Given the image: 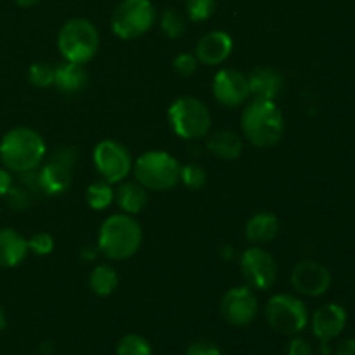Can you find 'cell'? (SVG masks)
I'll return each mask as SVG.
<instances>
[{
  "label": "cell",
  "instance_id": "6da1fadb",
  "mask_svg": "<svg viewBox=\"0 0 355 355\" xmlns=\"http://www.w3.org/2000/svg\"><path fill=\"white\" fill-rule=\"evenodd\" d=\"M286 121L276 101L253 99L241 113V132L246 141L260 149L279 144L284 135Z\"/></svg>",
  "mask_w": 355,
  "mask_h": 355
},
{
  "label": "cell",
  "instance_id": "7a4b0ae2",
  "mask_svg": "<svg viewBox=\"0 0 355 355\" xmlns=\"http://www.w3.org/2000/svg\"><path fill=\"white\" fill-rule=\"evenodd\" d=\"M47 156V144L37 130L30 127L10 128L0 139V162L9 172L24 173L37 170Z\"/></svg>",
  "mask_w": 355,
  "mask_h": 355
},
{
  "label": "cell",
  "instance_id": "3957f363",
  "mask_svg": "<svg viewBox=\"0 0 355 355\" xmlns=\"http://www.w3.org/2000/svg\"><path fill=\"white\" fill-rule=\"evenodd\" d=\"M142 227L132 215L114 214L101 224L97 234V248L107 260L123 262L141 250Z\"/></svg>",
  "mask_w": 355,
  "mask_h": 355
},
{
  "label": "cell",
  "instance_id": "277c9868",
  "mask_svg": "<svg viewBox=\"0 0 355 355\" xmlns=\"http://www.w3.org/2000/svg\"><path fill=\"white\" fill-rule=\"evenodd\" d=\"M101 37L92 21L73 17L61 26L58 33V49L62 59L76 64H87L99 51Z\"/></svg>",
  "mask_w": 355,
  "mask_h": 355
},
{
  "label": "cell",
  "instance_id": "5b68a950",
  "mask_svg": "<svg viewBox=\"0 0 355 355\" xmlns=\"http://www.w3.org/2000/svg\"><path fill=\"white\" fill-rule=\"evenodd\" d=\"M168 123L184 141H200L211 130V113L203 101L191 96L177 97L168 107Z\"/></svg>",
  "mask_w": 355,
  "mask_h": 355
},
{
  "label": "cell",
  "instance_id": "8992f818",
  "mask_svg": "<svg viewBox=\"0 0 355 355\" xmlns=\"http://www.w3.org/2000/svg\"><path fill=\"white\" fill-rule=\"evenodd\" d=\"M132 172L148 191H170L179 184L180 163L166 151H146L135 159Z\"/></svg>",
  "mask_w": 355,
  "mask_h": 355
},
{
  "label": "cell",
  "instance_id": "52a82bcc",
  "mask_svg": "<svg viewBox=\"0 0 355 355\" xmlns=\"http://www.w3.org/2000/svg\"><path fill=\"white\" fill-rule=\"evenodd\" d=\"M263 315L270 328L284 336L300 335L309 324L307 305L290 293H277L269 298Z\"/></svg>",
  "mask_w": 355,
  "mask_h": 355
},
{
  "label": "cell",
  "instance_id": "ba28073f",
  "mask_svg": "<svg viewBox=\"0 0 355 355\" xmlns=\"http://www.w3.org/2000/svg\"><path fill=\"white\" fill-rule=\"evenodd\" d=\"M156 23L151 0H121L111 14V31L121 40H135L148 33Z\"/></svg>",
  "mask_w": 355,
  "mask_h": 355
},
{
  "label": "cell",
  "instance_id": "9c48e42d",
  "mask_svg": "<svg viewBox=\"0 0 355 355\" xmlns=\"http://www.w3.org/2000/svg\"><path fill=\"white\" fill-rule=\"evenodd\" d=\"M94 166L101 179L110 184H120L127 179L134 168V159L130 151L121 142L113 139H104L94 148Z\"/></svg>",
  "mask_w": 355,
  "mask_h": 355
},
{
  "label": "cell",
  "instance_id": "30bf717a",
  "mask_svg": "<svg viewBox=\"0 0 355 355\" xmlns=\"http://www.w3.org/2000/svg\"><path fill=\"white\" fill-rule=\"evenodd\" d=\"M239 272L246 286L267 291L277 279V262L262 246H250L239 255Z\"/></svg>",
  "mask_w": 355,
  "mask_h": 355
},
{
  "label": "cell",
  "instance_id": "8fae6325",
  "mask_svg": "<svg viewBox=\"0 0 355 355\" xmlns=\"http://www.w3.org/2000/svg\"><path fill=\"white\" fill-rule=\"evenodd\" d=\"M259 298L250 286L229 288L220 300V312L225 322L234 328H246L259 315Z\"/></svg>",
  "mask_w": 355,
  "mask_h": 355
},
{
  "label": "cell",
  "instance_id": "7c38bea8",
  "mask_svg": "<svg viewBox=\"0 0 355 355\" xmlns=\"http://www.w3.org/2000/svg\"><path fill=\"white\" fill-rule=\"evenodd\" d=\"M215 101L224 107L243 106L252 97L248 76L236 68H222L215 73L211 82Z\"/></svg>",
  "mask_w": 355,
  "mask_h": 355
},
{
  "label": "cell",
  "instance_id": "4fadbf2b",
  "mask_svg": "<svg viewBox=\"0 0 355 355\" xmlns=\"http://www.w3.org/2000/svg\"><path fill=\"white\" fill-rule=\"evenodd\" d=\"M331 272L328 267L315 260H302L293 267L290 283L298 295L304 297H322L331 288Z\"/></svg>",
  "mask_w": 355,
  "mask_h": 355
},
{
  "label": "cell",
  "instance_id": "5bb4252c",
  "mask_svg": "<svg viewBox=\"0 0 355 355\" xmlns=\"http://www.w3.org/2000/svg\"><path fill=\"white\" fill-rule=\"evenodd\" d=\"M347 311L340 304H324L312 314L311 328L319 342H331L338 338L347 326Z\"/></svg>",
  "mask_w": 355,
  "mask_h": 355
},
{
  "label": "cell",
  "instance_id": "9a60e30c",
  "mask_svg": "<svg viewBox=\"0 0 355 355\" xmlns=\"http://www.w3.org/2000/svg\"><path fill=\"white\" fill-rule=\"evenodd\" d=\"M234 40L227 31L214 30L203 35L194 49V55L198 58L200 64L205 66H220L231 58Z\"/></svg>",
  "mask_w": 355,
  "mask_h": 355
},
{
  "label": "cell",
  "instance_id": "2e32d148",
  "mask_svg": "<svg viewBox=\"0 0 355 355\" xmlns=\"http://www.w3.org/2000/svg\"><path fill=\"white\" fill-rule=\"evenodd\" d=\"M250 94L253 99L276 101L284 90V76L272 68H255L248 75Z\"/></svg>",
  "mask_w": 355,
  "mask_h": 355
},
{
  "label": "cell",
  "instance_id": "e0dca14e",
  "mask_svg": "<svg viewBox=\"0 0 355 355\" xmlns=\"http://www.w3.org/2000/svg\"><path fill=\"white\" fill-rule=\"evenodd\" d=\"M38 180H40L42 193L47 196H59L66 193L71 186L73 170L68 166L47 159L38 166Z\"/></svg>",
  "mask_w": 355,
  "mask_h": 355
},
{
  "label": "cell",
  "instance_id": "ac0fdd59",
  "mask_svg": "<svg viewBox=\"0 0 355 355\" xmlns=\"http://www.w3.org/2000/svg\"><path fill=\"white\" fill-rule=\"evenodd\" d=\"M114 203L120 207L121 214H127L134 217V215L144 211L146 207H148V189L144 186H141L137 180H123L114 189Z\"/></svg>",
  "mask_w": 355,
  "mask_h": 355
},
{
  "label": "cell",
  "instance_id": "d6986e66",
  "mask_svg": "<svg viewBox=\"0 0 355 355\" xmlns=\"http://www.w3.org/2000/svg\"><path fill=\"white\" fill-rule=\"evenodd\" d=\"M28 243L16 229H0V267L12 269L24 262L28 257Z\"/></svg>",
  "mask_w": 355,
  "mask_h": 355
},
{
  "label": "cell",
  "instance_id": "ffe728a7",
  "mask_svg": "<svg viewBox=\"0 0 355 355\" xmlns=\"http://www.w3.org/2000/svg\"><path fill=\"white\" fill-rule=\"evenodd\" d=\"M277 234H279V218L270 211H257L245 225V238L257 246L274 241Z\"/></svg>",
  "mask_w": 355,
  "mask_h": 355
},
{
  "label": "cell",
  "instance_id": "44dd1931",
  "mask_svg": "<svg viewBox=\"0 0 355 355\" xmlns=\"http://www.w3.org/2000/svg\"><path fill=\"white\" fill-rule=\"evenodd\" d=\"M243 148H245L243 137L238 132L222 128V130L214 132V134H208L207 149L215 158L232 162V159H238L243 155Z\"/></svg>",
  "mask_w": 355,
  "mask_h": 355
},
{
  "label": "cell",
  "instance_id": "7402d4cb",
  "mask_svg": "<svg viewBox=\"0 0 355 355\" xmlns=\"http://www.w3.org/2000/svg\"><path fill=\"white\" fill-rule=\"evenodd\" d=\"M54 69V87L61 90L62 94L71 96V94L82 92L89 82V75H87V69L83 68V64L64 61L55 66Z\"/></svg>",
  "mask_w": 355,
  "mask_h": 355
},
{
  "label": "cell",
  "instance_id": "603a6c76",
  "mask_svg": "<svg viewBox=\"0 0 355 355\" xmlns=\"http://www.w3.org/2000/svg\"><path fill=\"white\" fill-rule=\"evenodd\" d=\"M120 284L118 272L107 263H97L89 274V288L96 297H110Z\"/></svg>",
  "mask_w": 355,
  "mask_h": 355
},
{
  "label": "cell",
  "instance_id": "cb8c5ba5",
  "mask_svg": "<svg viewBox=\"0 0 355 355\" xmlns=\"http://www.w3.org/2000/svg\"><path fill=\"white\" fill-rule=\"evenodd\" d=\"M85 201L89 208L96 211H103L110 208L114 203V189L113 184L106 182V180H96L90 184L85 191Z\"/></svg>",
  "mask_w": 355,
  "mask_h": 355
},
{
  "label": "cell",
  "instance_id": "d4e9b609",
  "mask_svg": "<svg viewBox=\"0 0 355 355\" xmlns=\"http://www.w3.org/2000/svg\"><path fill=\"white\" fill-rule=\"evenodd\" d=\"M159 28L163 33L172 40L182 37L187 30V17L182 12L175 9H166L163 10L162 17H159Z\"/></svg>",
  "mask_w": 355,
  "mask_h": 355
},
{
  "label": "cell",
  "instance_id": "484cf974",
  "mask_svg": "<svg viewBox=\"0 0 355 355\" xmlns=\"http://www.w3.org/2000/svg\"><path fill=\"white\" fill-rule=\"evenodd\" d=\"M116 355H153V347L144 336L130 333L118 340Z\"/></svg>",
  "mask_w": 355,
  "mask_h": 355
},
{
  "label": "cell",
  "instance_id": "4316f807",
  "mask_svg": "<svg viewBox=\"0 0 355 355\" xmlns=\"http://www.w3.org/2000/svg\"><path fill=\"white\" fill-rule=\"evenodd\" d=\"M179 182H182L187 189L200 191L207 184V172L203 166L196 163H186V165H180Z\"/></svg>",
  "mask_w": 355,
  "mask_h": 355
},
{
  "label": "cell",
  "instance_id": "83f0119b",
  "mask_svg": "<svg viewBox=\"0 0 355 355\" xmlns=\"http://www.w3.org/2000/svg\"><path fill=\"white\" fill-rule=\"evenodd\" d=\"M217 0H186V17L193 23H205L214 16Z\"/></svg>",
  "mask_w": 355,
  "mask_h": 355
},
{
  "label": "cell",
  "instance_id": "f1b7e54d",
  "mask_svg": "<svg viewBox=\"0 0 355 355\" xmlns=\"http://www.w3.org/2000/svg\"><path fill=\"white\" fill-rule=\"evenodd\" d=\"M54 73L55 69L49 62L37 61L28 69V80L37 89H49L54 85Z\"/></svg>",
  "mask_w": 355,
  "mask_h": 355
},
{
  "label": "cell",
  "instance_id": "f546056e",
  "mask_svg": "<svg viewBox=\"0 0 355 355\" xmlns=\"http://www.w3.org/2000/svg\"><path fill=\"white\" fill-rule=\"evenodd\" d=\"M6 201H7V207L12 208V210H26V208L31 207L33 203V194L26 189L24 186H10V189L6 193Z\"/></svg>",
  "mask_w": 355,
  "mask_h": 355
},
{
  "label": "cell",
  "instance_id": "4dcf8cb0",
  "mask_svg": "<svg viewBox=\"0 0 355 355\" xmlns=\"http://www.w3.org/2000/svg\"><path fill=\"white\" fill-rule=\"evenodd\" d=\"M28 252L37 257H47L54 252V238L49 232H35L26 239Z\"/></svg>",
  "mask_w": 355,
  "mask_h": 355
},
{
  "label": "cell",
  "instance_id": "1f68e13d",
  "mask_svg": "<svg viewBox=\"0 0 355 355\" xmlns=\"http://www.w3.org/2000/svg\"><path fill=\"white\" fill-rule=\"evenodd\" d=\"M173 71L177 73L179 76H191L196 73L198 66H200V61L194 54L191 52H182V54L175 55L172 61Z\"/></svg>",
  "mask_w": 355,
  "mask_h": 355
},
{
  "label": "cell",
  "instance_id": "d6a6232c",
  "mask_svg": "<svg viewBox=\"0 0 355 355\" xmlns=\"http://www.w3.org/2000/svg\"><path fill=\"white\" fill-rule=\"evenodd\" d=\"M49 159L55 163H61V165L68 166V168H75L76 159H78V151L73 146H58L54 151L51 153Z\"/></svg>",
  "mask_w": 355,
  "mask_h": 355
},
{
  "label": "cell",
  "instance_id": "836d02e7",
  "mask_svg": "<svg viewBox=\"0 0 355 355\" xmlns=\"http://www.w3.org/2000/svg\"><path fill=\"white\" fill-rule=\"evenodd\" d=\"M184 355H222V350L218 349L214 342L198 340V342L191 343V345L187 347L186 354Z\"/></svg>",
  "mask_w": 355,
  "mask_h": 355
},
{
  "label": "cell",
  "instance_id": "e575fe53",
  "mask_svg": "<svg viewBox=\"0 0 355 355\" xmlns=\"http://www.w3.org/2000/svg\"><path fill=\"white\" fill-rule=\"evenodd\" d=\"M286 355H314V349H312V345L309 340L295 335V336H291L290 343H288Z\"/></svg>",
  "mask_w": 355,
  "mask_h": 355
},
{
  "label": "cell",
  "instance_id": "d590c367",
  "mask_svg": "<svg viewBox=\"0 0 355 355\" xmlns=\"http://www.w3.org/2000/svg\"><path fill=\"white\" fill-rule=\"evenodd\" d=\"M12 186V175L6 166H0V198L6 196L7 191Z\"/></svg>",
  "mask_w": 355,
  "mask_h": 355
},
{
  "label": "cell",
  "instance_id": "8d00e7d4",
  "mask_svg": "<svg viewBox=\"0 0 355 355\" xmlns=\"http://www.w3.org/2000/svg\"><path fill=\"white\" fill-rule=\"evenodd\" d=\"M101 255L99 248H97V245H85L82 246V250H80V257H82L85 262H94V260H97V257Z\"/></svg>",
  "mask_w": 355,
  "mask_h": 355
},
{
  "label": "cell",
  "instance_id": "74e56055",
  "mask_svg": "<svg viewBox=\"0 0 355 355\" xmlns=\"http://www.w3.org/2000/svg\"><path fill=\"white\" fill-rule=\"evenodd\" d=\"M335 355H355V338H345L338 343Z\"/></svg>",
  "mask_w": 355,
  "mask_h": 355
},
{
  "label": "cell",
  "instance_id": "f35d334b",
  "mask_svg": "<svg viewBox=\"0 0 355 355\" xmlns=\"http://www.w3.org/2000/svg\"><path fill=\"white\" fill-rule=\"evenodd\" d=\"M220 257L225 260V262H231V260L234 259V250H232V246H229V245L222 246Z\"/></svg>",
  "mask_w": 355,
  "mask_h": 355
},
{
  "label": "cell",
  "instance_id": "ab89813d",
  "mask_svg": "<svg viewBox=\"0 0 355 355\" xmlns=\"http://www.w3.org/2000/svg\"><path fill=\"white\" fill-rule=\"evenodd\" d=\"M321 347H319V355H331V347H329L328 342H319Z\"/></svg>",
  "mask_w": 355,
  "mask_h": 355
},
{
  "label": "cell",
  "instance_id": "60d3db41",
  "mask_svg": "<svg viewBox=\"0 0 355 355\" xmlns=\"http://www.w3.org/2000/svg\"><path fill=\"white\" fill-rule=\"evenodd\" d=\"M14 2H16L19 7H33L37 6L40 0H14Z\"/></svg>",
  "mask_w": 355,
  "mask_h": 355
},
{
  "label": "cell",
  "instance_id": "b9f144b4",
  "mask_svg": "<svg viewBox=\"0 0 355 355\" xmlns=\"http://www.w3.org/2000/svg\"><path fill=\"white\" fill-rule=\"evenodd\" d=\"M7 328V318H6V312H3V309L0 307V333L3 331V329Z\"/></svg>",
  "mask_w": 355,
  "mask_h": 355
}]
</instances>
